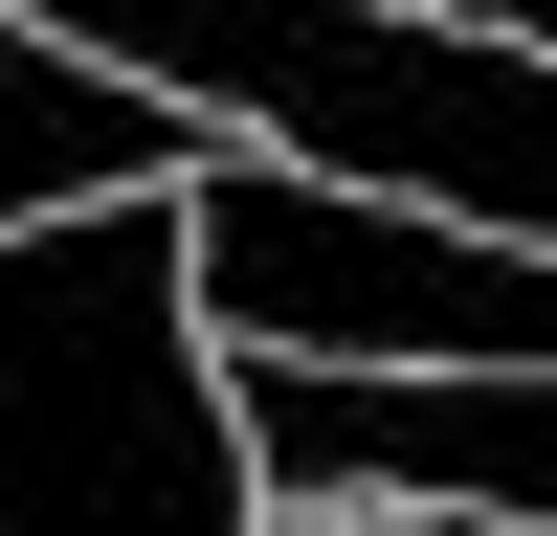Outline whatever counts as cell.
<instances>
[{"instance_id": "6da1fadb", "label": "cell", "mask_w": 557, "mask_h": 536, "mask_svg": "<svg viewBox=\"0 0 557 536\" xmlns=\"http://www.w3.org/2000/svg\"><path fill=\"white\" fill-rule=\"evenodd\" d=\"M0 536H268L246 402H223L178 179L0 223Z\"/></svg>"}, {"instance_id": "3957f363", "label": "cell", "mask_w": 557, "mask_h": 536, "mask_svg": "<svg viewBox=\"0 0 557 536\" xmlns=\"http://www.w3.org/2000/svg\"><path fill=\"white\" fill-rule=\"evenodd\" d=\"M446 23H469V45H557V0H446Z\"/></svg>"}, {"instance_id": "7a4b0ae2", "label": "cell", "mask_w": 557, "mask_h": 536, "mask_svg": "<svg viewBox=\"0 0 557 536\" xmlns=\"http://www.w3.org/2000/svg\"><path fill=\"white\" fill-rule=\"evenodd\" d=\"M178 268H201V336L246 357H557V246L335 179V157H268V134L178 157Z\"/></svg>"}]
</instances>
